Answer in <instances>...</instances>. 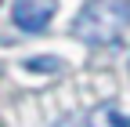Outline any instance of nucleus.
Masks as SVG:
<instances>
[{"instance_id":"obj_1","label":"nucleus","mask_w":130,"mask_h":127,"mask_svg":"<svg viewBox=\"0 0 130 127\" xmlns=\"http://www.w3.org/2000/svg\"><path fill=\"white\" fill-rule=\"evenodd\" d=\"M130 26V0H90V4L76 15V26L72 33L94 44V47H105V44H116Z\"/></svg>"},{"instance_id":"obj_2","label":"nucleus","mask_w":130,"mask_h":127,"mask_svg":"<svg viewBox=\"0 0 130 127\" xmlns=\"http://www.w3.org/2000/svg\"><path fill=\"white\" fill-rule=\"evenodd\" d=\"M54 15H58V0H14L11 4V18L22 33H43Z\"/></svg>"},{"instance_id":"obj_3","label":"nucleus","mask_w":130,"mask_h":127,"mask_svg":"<svg viewBox=\"0 0 130 127\" xmlns=\"http://www.w3.org/2000/svg\"><path fill=\"white\" fill-rule=\"evenodd\" d=\"M87 127H130V116L116 105H98V109H90Z\"/></svg>"},{"instance_id":"obj_4","label":"nucleus","mask_w":130,"mask_h":127,"mask_svg":"<svg viewBox=\"0 0 130 127\" xmlns=\"http://www.w3.org/2000/svg\"><path fill=\"white\" fill-rule=\"evenodd\" d=\"M0 4H4V0H0Z\"/></svg>"}]
</instances>
